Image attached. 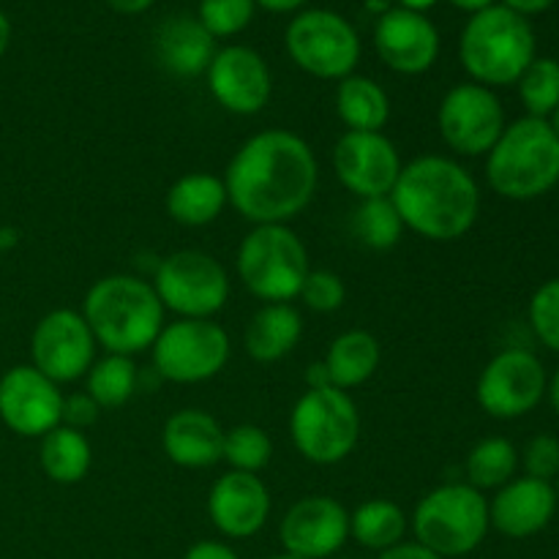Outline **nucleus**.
I'll return each instance as SVG.
<instances>
[{
  "mask_svg": "<svg viewBox=\"0 0 559 559\" xmlns=\"http://www.w3.org/2000/svg\"><path fill=\"white\" fill-rule=\"evenodd\" d=\"M380 342L369 331L355 328V331H344L342 336L333 338L322 364H325L328 374H331L333 388L349 391V388L366 385L377 374V369H380Z\"/></svg>",
  "mask_w": 559,
  "mask_h": 559,
  "instance_id": "26",
  "label": "nucleus"
},
{
  "mask_svg": "<svg viewBox=\"0 0 559 559\" xmlns=\"http://www.w3.org/2000/svg\"><path fill=\"white\" fill-rule=\"evenodd\" d=\"M96 338L82 311L55 309L31 333V366L58 385L76 382L96 360Z\"/></svg>",
  "mask_w": 559,
  "mask_h": 559,
  "instance_id": "14",
  "label": "nucleus"
},
{
  "mask_svg": "<svg viewBox=\"0 0 559 559\" xmlns=\"http://www.w3.org/2000/svg\"><path fill=\"white\" fill-rule=\"evenodd\" d=\"M267 559H300V557H295V555H287V551H282V555H273V557H267Z\"/></svg>",
  "mask_w": 559,
  "mask_h": 559,
  "instance_id": "51",
  "label": "nucleus"
},
{
  "mask_svg": "<svg viewBox=\"0 0 559 559\" xmlns=\"http://www.w3.org/2000/svg\"><path fill=\"white\" fill-rule=\"evenodd\" d=\"M456 9L462 11H469V14H478V11L489 9V5H495V0H451Z\"/></svg>",
  "mask_w": 559,
  "mask_h": 559,
  "instance_id": "46",
  "label": "nucleus"
},
{
  "mask_svg": "<svg viewBox=\"0 0 559 559\" xmlns=\"http://www.w3.org/2000/svg\"><path fill=\"white\" fill-rule=\"evenodd\" d=\"M257 5H262V9H267V11H295V9H300V5L304 3H309V0H254Z\"/></svg>",
  "mask_w": 559,
  "mask_h": 559,
  "instance_id": "45",
  "label": "nucleus"
},
{
  "mask_svg": "<svg viewBox=\"0 0 559 559\" xmlns=\"http://www.w3.org/2000/svg\"><path fill=\"white\" fill-rule=\"evenodd\" d=\"M9 44H11V22H9V16L0 11V58L5 55Z\"/></svg>",
  "mask_w": 559,
  "mask_h": 559,
  "instance_id": "47",
  "label": "nucleus"
},
{
  "mask_svg": "<svg viewBox=\"0 0 559 559\" xmlns=\"http://www.w3.org/2000/svg\"><path fill=\"white\" fill-rule=\"evenodd\" d=\"M304 317L293 304H265L246 328V353L257 364H276L298 347Z\"/></svg>",
  "mask_w": 559,
  "mask_h": 559,
  "instance_id": "24",
  "label": "nucleus"
},
{
  "mask_svg": "<svg viewBox=\"0 0 559 559\" xmlns=\"http://www.w3.org/2000/svg\"><path fill=\"white\" fill-rule=\"evenodd\" d=\"M162 448L183 469H205L222 462L224 429L205 409H178L162 431Z\"/></svg>",
  "mask_w": 559,
  "mask_h": 559,
  "instance_id": "22",
  "label": "nucleus"
},
{
  "mask_svg": "<svg viewBox=\"0 0 559 559\" xmlns=\"http://www.w3.org/2000/svg\"><path fill=\"white\" fill-rule=\"evenodd\" d=\"M557 491L546 480L513 478L489 500V522L500 535L513 540L544 533L557 513Z\"/></svg>",
  "mask_w": 559,
  "mask_h": 559,
  "instance_id": "21",
  "label": "nucleus"
},
{
  "mask_svg": "<svg viewBox=\"0 0 559 559\" xmlns=\"http://www.w3.org/2000/svg\"><path fill=\"white\" fill-rule=\"evenodd\" d=\"M546 396H549L551 407H555V413L559 415V369L551 374L549 380V388H546Z\"/></svg>",
  "mask_w": 559,
  "mask_h": 559,
  "instance_id": "48",
  "label": "nucleus"
},
{
  "mask_svg": "<svg viewBox=\"0 0 559 559\" xmlns=\"http://www.w3.org/2000/svg\"><path fill=\"white\" fill-rule=\"evenodd\" d=\"M486 180L502 200L530 202L559 183V140L549 120L519 118L486 153Z\"/></svg>",
  "mask_w": 559,
  "mask_h": 559,
  "instance_id": "5",
  "label": "nucleus"
},
{
  "mask_svg": "<svg viewBox=\"0 0 559 559\" xmlns=\"http://www.w3.org/2000/svg\"><path fill=\"white\" fill-rule=\"evenodd\" d=\"M300 300L306 309L317 311V314H333L344 306L347 298V287H344L342 276L333 271H309L304 287H300Z\"/></svg>",
  "mask_w": 559,
  "mask_h": 559,
  "instance_id": "37",
  "label": "nucleus"
},
{
  "mask_svg": "<svg viewBox=\"0 0 559 559\" xmlns=\"http://www.w3.org/2000/svg\"><path fill=\"white\" fill-rule=\"evenodd\" d=\"M238 276L262 304H293L309 276V251L289 224H257L238 249Z\"/></svg>",
  "mask_w": 559,
  "mask_h": 559,
  "instance_id": "7",
  "label": "nucleus"
},
{
  "mask_svg": "<svg viewBox=\"0 0 559 559\" xmlns=\"http://www.w3.org/2000/svg\"><path fill=\"white\" fill-rule=\"evenodd\" d=\"M530 325L538 342L559 355V276L535 289L530 300Z\"/></svg>",
  "mask_w": 559,
  "mask_h": 559,
  "instance_id": "36",
  "label": "nucleus"
},
{
  "mask_svg": "<svg viewBox=\"0 0 559 559\" xmlns=\"http://www.w3.org/2000/svg\"><path fill=\"white\" fill-rule=\"evenodd\" d=\"M107 5H112L120 14H142L145 9H151L156 0H104Z\"/></svg>",
  "mask_w": 559,
  "mask_h": 559,
  "instance_id": "44",
  "label": "nucleus"
},
{
  "mask_svg": "<svg viewBox=\"0 0 559 559\" xmlns=\"http://www.w3.org/2000/svg\"><path fill=\"white\" fill-rule=\"evenodd\" d=\"M216 38L194 16H173L156 33V55L175 76H200L216 55Z\"/></svg>",
  "mask_w": 559,
  "mask_h": 559,
  "instance_id": "23",
  "label": "nucleus"
},
{
  "mask_svg": "<svg viewBox=\"0 0 559 559\" xmlns=\"http://www.w3.org/2000/svg\"><path fill=\"white\" fill-rule=\"evenodd\" d=\"M273 459V440L265 429L260 426H235V429L224 431V453L222 462L229 464L235 473L260 475L262 469L271 464Z\"/></svg>",
  "mask_w": 559,
  "mask_h": 559,
  "instance_id": "34",
  "label": "nucleus"
},
{
  "mask_svg": "<svg viewBox=\"0 0 559 559\" xmlns=\"http://www.w3.org/2000/svg\"><path fill=\"white\" fill-rule=\"evenodd\" d=\"M284 41L293 63L317 80L342 82L360 60L358 31L342 14L328 9L300 11L289 22Z\"/></svg>",
  "mask_w": 559,
  "mask_h": 559,
  "instance_id": "11",
  "label": "nucleus"
},
{
  "mask_svg": "<svg viewBox=\"0 0 559 559\" xmlns=\"http://www.w3.org/2000/svg\"><path fill=\"white\" fill-rule=\"evenodd\" d=\"M289 437L306 462L333 467L355 451L360 440V413L342 388H314L295 402Z\"/></svg>",
  "mask_w": 559,
  "mask_h": 559,
  "instance_id": "8",
  "label": "nucleus"
},
{
  "mask_svg": "<svg viewBox=\"0 0 559 559\" xmlns=\"http://www.w3.org/2000/svg\"><path fill=\"white\" fill-rule=\"evenodd\" d=\"M254 9V0H200L197 20L213 38H227L249 27Z\"/></svg>",
  "mask_w": 559,
  "mask_h": 559,
  "instance_id": "35",
  "label": "nucleus"
},
{
  "mask_svg": "<svg viewBox=\"0 0 559 559\" xmlns=\"http://www.w3.org/2000/svg\"><path fill=\"white\" fill-rule=\"evenodd\" d=\"M519 98H522L527 118L549 120L559 107V60L535 58L519 76Z\"/></svg>",
  "mask_w": 559,
  "mask_h": 559,
  "instance_id": "33",
  "label": "nucleus"
},
{
  "mask_svg": "<svg viewBox=\"0 0 559 559\" xmlns=\"http://www.w3.org/2000/svg\"><path fill=\"white\" fill-rule=\"evenodd\" d=\"M557 0H502V5L522 16H535V14H544L555 5Z\"/></svg>",
  "mask_w": 559,
  "mask_h": 559,
  "instance_id": "42",
  "label": "nucleus"
},
{
  "mask_svg": "<svg viewBox=\"0 0 559 559\" xmlns=\"http://www.w3.org/2000/svg\"><path fill=\"white\" fill-rule=\"evenodd\" d=\"M336 112L349 131H382L391 120V98L380 82L349 74L336 87Z\"/></svg>",
  "mask_w": 559,
  "mask_h": 559,
  "instance_id": "27",
  "label": "nucleus"
},
{
  "mask_svg": "<svg viewBox=\"0 0 559 559\" xmlns=\"http://www.w3.org/2000/svg\"><path fill=\"white\" fill-rule=\"evenodd\" d=\"M391 200L404 227L435 243L464 238L480 213L478 180L448 156H418L404 164Z\"/></svg>",
  "mask_w": 559,
  "mask_h": 559,
  "instance_id": "2",
  "label": "nucleus"
},
{
  "mask_svg": "<svg viewBox=\"0 0 559 559\" xmlns=\"http://www.w3.org/2000/svg\"><path fill=\"white\" fill-rule=\"evenodd\" d=\"M407 530V513L391 500H369L355 508V513H349V538L377 555L404 544Z\"/></svg>",
  "mask_w": 559,
  "mask_h": 559,
  "instance_id": "29",
  "label": "nucleus"
},
{
  "mask_svg": "<svg viewBox=\"0 0 559 559\" xmlns=\"http://www.w3.org/2000/svg\"><path fill=\"white\" fill-rule=\"evenodd\" d=\"M63 393L58 382L44 377L36 366H11L0 377V420L16 437L41 440L47 431L60 426Z\"/></svg>",
  "mask_w": 559,
  "mask_h": 559,
  "instance_id": "16",
  "label": "nucleus"
},
{
  "mask_svg": "<svg viewBox=\"0 0 559 559\" xmlns=\"http://www.w3.org/2000/svg\"><path fill=\"white\" fill-rule=\"evenodd\" d=\"M167 309L158 300L153 284L129 273L104 276L87 289L82 317L98 347L112 355L145 353L158 338Z\"/></svg>",
  "mask_w": 559,
  "mask_h": 559,
  "instance_id": "3",
  "label": "nucleus"
},
{
  "mask_svg": "<svg viewBox=\"0 0 559 559\" xmlns=\"http://www.w3.org/2000/svg\"><path fill=\"white\" fill-rule=\"evenodd\" d=\"M549 126H551V131H555V134H557V140H559V107L555 109V112H551V118H549Z\"/></svg>",
  "mask_w": 559,
  "mask_h": 559,
  "instance_id": "50",
  "label": "nucleus"
},
{
  "mask_svg": "<svg viewBox=\"0 0 559 559\" xmlns=\"http://www.w3.org/2000/svg\"><path fill=\"white\" fill-rule=\"evenodd\" d=\"M519 462H522L527 478L551 484V480H557L559 475V440L555 435L533 437V440L524 445Z\"/></svg>",
  "mask_w": 559,
  "mask_h": 559,
  "instance_id": "38",
  "label": "nucleus"
},
{
  "mask_svg": "<svg viewBox=\"0 0 559 559\" xmlns=\"http://www.w3.org/2000/svg\"><path fill=\"white\" fill-rule=\"evenodd\" d=\"M207 87L213 98L233 115H257L273 93V76L257 49L235 44L213 55L207 66Z\"/></svg>",
  "mask_w": 559,
  "mask_h": 559,
  "instance_id": "18",
  "label": "nucleus"
},
{
  "mask_svg": "<svg viewBox=\"0 0 559 559\" xmlns=\"http://www.w3.org/2000/svg\"><path fill=\"white\" fill-rule=\"evenodd\" d=\"M140 371L134 358L129 355L107 353L102 360H93L91 371L85 374V393L102 409L123 407L136 391Z\"/></svg>",
  "mask_w": 559,
  "mask_h": 559,
  "instance_id": "30",
  "label": "nucleus"
},
{
  "mask_svg": "<svg viewBox=\"0 0 559 559\" xmlns=\"http://www.w3.org/2000/svg\"><path fill=\"white\" fill-rule=\"evenodd\" d=\"M442 142L459 156H486L506 131V109L491 87L462 82L451 87L437 112Z\"/></svg>",
  "mask_w": 559,
  "mask_h": 559,
  "instance_id": "13",
  "label": "nucleus"
},
{
  "mask_svg": "<svg viewBox=\"0 0 559 559\" xmlns=\"http://www.w3.org/2000/svg\"><path fill=\"white\" fill-rule=\"evenodd\" d=\"M153 289L180 320H213L229 300V276L216 257L183 249L158 262Z\"/></svg>",
  "mask_w": 559,
  "mask_h": 559,
  "instance_id": "9",
  "label": "nucleus"
},
{
  "mask_svg": "<svg viewBox=\"0 0 559 559\" xmlns=\"http://www.w3.org/2000/svg\"><path fill=\"white\" fill-rule=\"evenodd\" d=\"M207 513L224 538H254L271 519V491L260 475L229 469L213 484L207 495Z\"/></svg>",
  "mask_w": 559,
  "mask_h": 559,
  "instance_id": "20",
  "label": "nucleus"
},
{
  "mask_svg": "<svg viewBox=\"0 0 559 559\" xmlns=\"http://www.w3.org/2000/svg\"><path fill=\"white\" fill-rule=\"evenodd\" d=\"M355 238L374 251H388L402 240L404 222L399 216L391 197H374V200H360L353 218Z\"/></svg>",
  "mask_w": 559,
  "mask_h": 559,
  "instance_id": "32",
  "label": "nucleus"
},
{
  "mask_svg": "<svg viewBox=\"0 0 559 559\" xmlns=\"http://www.w3.org/2000/svg\"><path fill=\"white\" fill-rule=\"evenodd\" d=\"M549 374L530 349H502L484 366L475 385L480 409L497 420H516L533 413L546 396Z\"/></svg>",
  "mask_w": 559,
  "mask_h": 559,
  "instance_id": "12",
  "label": "nucleus"
},
{
  "mask_svg": "<svg viewBox=\"0 0 559 559\" xmlns=\"http://www.w3.org/2000/svg\"><path fill=\"white\" fill-rule=\"evenodd\" d=\"M555 491H557V500H559V475H557V486H555Z\"/></svg>",
  "mask_w": 559,
  "mask_h": 559,
  "instance_id": "52",
  "label": "nucleus"
},
{
  "mask_svg": "<svg viewBox=\"0 0 559 559\" xmlns=\"http://www.w3.org/2000/svg\"><path fill=\"white\" fill-rule=\"evenodd\" d=\"M535 47L538 44L527 16L495 3L469 16L459 38V58L473 82L495 91L516 85L527 66L538 58Z\"/></svg>",
  "mask_w": 559,
  "mask_h": 559,
  "instance_id": "4",
  "label": "nucleus"
},
{
  "mask_svg": "<svg viewBox=\"0 0 559 559\" xmlns=\"http://www.w3.org/2000/svg\"><path fill=\"white\" fill-rule=\"evenodd\" d=\"M278 538L287 555L328 559L344 549L349 538V511L333 497L311 495L295 502L278 524Z\"/></svg>",
  "mask_w": 559,
  "mask_h": 559,
  "instance_id": "17",
  "label": "nucleus"
},
{
  "mask_svg": "<svg viewBox=\"0 0 559 559\" xmlns=\"http://www.w3.org/2000/svg\"><path fill=\"white\" fill-rule=\"evenodd\" d=\"M377 559H440V557L431 555L429 549H424V546L415 544V540H413V544H407V540H404V544L393 546V549L380 551Z\"/></svg>",
  "mask_w": 559,
  "mask_h": 559,
  "instance_id": "41",
  "label": "nucleus"
},
{
  "mask_svg": "<svg viewBox=\"0 0 559 559\" xmlns=\"http://www.w3.org/2000/svg\"><path fill=\"white\" fill-rule=\"evenodd\" d=\"M0 257H3V246H0Z\"/></svg>",
  "mask_w": 559,
  "mask_h": 559,
  "instance_id": "53",
  "label": "nucleus"
},
{
  "mask_svg": "<svg viewBox=\"0 0 559 559\" xmlns=\"http://www.w3.org/2000/svg\"><path fill=\"white\" fill-rule=\"evenodd\" d=\"M229 205L224 178L211 173H189L167 191V213L183 227H207Z\"/></svg>",
  "mask_w": 559,
  "mask_h": 559,
  "instance_id": "25",
  "label": "nucleus"
},
{
  "mask_svg": "<svg viewBox=\"0 0 559 559\" xmlns=\"http://www.w3.org/2000/svg\"><path fill=\"white\" fill-rule=\"evenodd\" d=\"M374 49L396 74H424L440 58V31L420 11L391 9L377 20Z\"/></svg>",
  "mask_w": 559,
  "mask_h": 559,
  "instance_id": "19",
  "label": "nucleus"
},
{
  "mask_svg": "<svg viewBox=\"0 0 559 559\" xmlns=\"http://www.w3.org/2000/svg\"><path fill=\"white\" fill-rule=\"evenodd\" d=\"M437 0H402V9H409V11H420L424 14L426 9H431Z\"/></svg>",
  "mask_w": 559,
  "mask_h": 559,
  "instance_id": "49",
  "label": "nucleus"
},
{
  "mask_svg": "<svg viewBox=\"0 0 559 559\" xmlns=\"http://www.w3.org/2000/svg\"><path fill=\"white\" fill-rule=\"evenodd\" d=\"M415 544L440 559L467 557L489 535V500L469 484H445L418 502L409 522Z\"/></svg>",
  "mask_w": 559,
  "mask_h": 559,
  "instance_id": "6",
  "label": "nucleus"
},
{
  "mask_svg": "<svg viewBox=\"0 0 559 559\" xmlns=\"http://www.w3.org/2000/svg\"><path fill=\"white\" fill-rule=\"evenodd\" d=\"M153 369L162 380L178 385L207 382L227 366L233 344L213 320H175L162 328L151 347Z\"/></svg>",
  "mask_w": 559,
  "mask_h": 559,
  "instance_id": "10",
  "label": "nucleus"
},
{
  "mask_svg": "<svg viewBox=\"0 0 559 559\" xmlns=\"http://www.w3.org/2000/svg\"><path fill=\"white\" fill-rule=\"evenodd\" d=\"M183 559H240V557L233 546L222 544V540H197V544L186 551Z\"/></svg>",
  "mask_w": 559,
  "mask_h": 559,
  "instance_id": "40",
  "label": "nucleus"
},
{
  "mask_svg": "<svg viewBox=\"0 0 559 559\" xmlns=\"http://www.w3.org/2000/svg\"><path fill=\"white\" fill-rule=\"evenodd\" d=\"M320 164L304 136L267 129L249 136L229 162L227 200L246 222L289 224L317 194Z\"/></svg>",
  "mask_w": 559,
  "mask_h": 559,
  "instance_id": "1",
  "label": "nucleus"
},
{
  "mask_svg": "<svg viewBox=\"0 0 559 559\" xmlns=\"http://www.w3.org/2000/svg\"><path fill=\"white\" fill-rule=\"evenodd\" d=\"M93 462L91 442L82 431L69 429V426H55L52 431L41 437L38 445V464H41L44 475L52 484L74 486L87 475Z\"/></svg>",
  "mask_w": 559,
  "mask_h": 559,
  "instance_id": "28",
  "label": "nucleus"
},
{
  "mask_svg": "<svg viewBox=\"0 0 559 559\" xmlns=\"http://www.w3.org/2000/svg\"><path fill=\"white\" fill-rule=\"evenodd\" d=\"M402 167L396 145L382 131H347L333 147L338 183L360 200L391 197Z\"/></svg>",
  "mask_w": 559,
  "mask_h": 559,
  "instance_id": "15",
  "label": "nucleus"
},
{
  "mask_svg": "<svg viewBox=\"0 0 559 559\" xmlns=\"http://www.w3.org/2000/svg\"><path fill=\"white\" fill-rule=\"evenodd\" d=\"M306 385H309V391H314V388H331V374H328L325 364L322 360H317V364H311L309 369H306Z\"/></svg>",
  "mask_w": 559,
  "mask_h": 559,
  "instance_id": "43",
  "label": "nucleus"
},
{
  "mask_svg": "<svg viewBox=\"0 0 559 559\" xmlns=\"http://www.w3.org/2000/svg\"><path fill=\"white\" fill-rule=\"evenodd\" d=\"M519 469V451L506 437H486L469 451L464 473L467 484L478 491L502 489L508 480L516 478Z\"/></svg>",
  "mask_w": 559,
  "mask_h": 559,
  "instance_id": "31",
  "label": "nucleus"
},
{
  "mask_svg": "<svg viewBox=\"0 0 559 559\" xmlns=\"http://www.w3.org/2000/svg\"><path fill=\"white\" fill-rule=\"evenodd\" d=\"M102 415V407L93 402L87 393H71L63 396V415H60V424L69 426V429L85 431L87 426H93Z\"/></svg>",
  "mask_w": 559,
  "mask_h": 559,
  "instance_id": "39",
  "label": "nucleus"
}]
</instances>
